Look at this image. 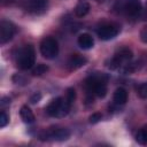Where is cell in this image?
Segmentation results:
<instances>
[{
    "instance_id": "cell-1",
    "label": "cell",
    "mask_w": 147,
    "mask_h": 147,
    "mask_svg": "<svg viewBox=\"0 0 147 147\" xmlns=\"http://www.w3.org/2000/svg\"><path fill=\"white\" fill-rule=\"evenodd\" d=\"M107 77H105L103 75L101 76H90L86 80H85V86L87 88L88 92L95 94L99 98H103L107 94Z\"/></svg>"
},
{
    "instance_id": "cell-2",
    "label": "cell",
    "mask_w": 147,
    "mask_h": 147,
    "mask_svg": "<svg viewBox=\"0 0 147 147\" xmlns=\"http://www.w3.org/2000/svg\"><path fill=\"white\" fill-rule=\"evenodd\" d=\"M36 61V53L34 48L31 45H25L23 48L20 49L17 55V65L22 70L31 69Z\"/></svg>"
},
{
    "instance_id": "cell-3",
    "label": "cell",
    "mask_w": 147,
    "mask_h": 147,
    "mask_svg": "<svg viewBox=\"0 0 147 147\" xmlns=\"http://www.w3.org/2000/svg\"><path fill=\"white\" fill-rule=\"evenodd\" d=\"M71 106H69L63 98L59 96L53 99L46 107V113L52 117H63L69 113Z\"/></svg>"
},
{
    "instance_id": "cell-4",
    "label": "cell",
    "mask_w": 147,
    "mask_h": 147,
    "mask_svg": "<svg viewBox=\"0 0 147 147\" xmlns=\"http://www.w3.org/2000/svg\"><path fill=\"white\" fill-rule=\"evenodd\" d=\"M115 9L127 16H137L141 10L140 0H116Z\"/></svg>"
},
{
    "instance_id": "cell-5",
    "label": "cell",
    "mask_w": 147,
    "mask_h": 147,
    "mask_svg": "<svg viewBox=\"0 0 147 147\" xmlns=\"http://www.w3.org/2000/svg\"><path fill=\"white\" fill-rule=\"evenodd\" d=\"M40 53L47 60L56 57L59 54V44L56 39H54L53 37L44 38L40 42Z\"/></svg>"
},
{
    "instance_id": "cell-6",
    "label": "cell",
    "mask_w": 147,
    "mask_h": 147,
    "mask_svg": "<svg viewBox=\"0 0 147 147\" xmlns=\"http://www.w3.org/2000/svg\"><path fill=\"white\" fill-rule=\"evenodd\" d=\"M70 137V132L65 127H51L40 134L41 140H56L63 141Z\"/></svg>"
},
{
    "instance_id": "cell-7",
    "label": "cell",
    "mask_w": 147,
    "mask_h": 147,
    "mask_svg": "<svg viewBox=\"0 0 147 147\" xmlns=\"http://www.w3.org/2000/svg\"><path fill=\"white\" fill-rule=\"evenodd\" d=\"M132 55H133V54H132V51L129 49V48H126V47H124V48L119 49V51L110 59V61L107 62L106 65H107L109 69H111V70L117 69V68L121 67V64H122L123 62L129 61L130 59H132Z\"/></svg>"
},
{
    "instance_id": "cell-8",
    "label": "cell",
    "mask_w": 147,
    "mask_h": 147,
    "mask_svg": "<svg viewBox=\"0 0 147 147\" xmlns=\"http://www.w3.org/2000/svg\"><path fill=\"white\" fill-rule=\"evenodd\" d=\"M119 32V28L116 25V24H113V23H106V24H102L98 30H96V33L99 36L100 39L102 40H110L113 38H115Z\"/></svg>"
},
{
    "instance_id": "cell-9",
    "label": "cell",
    "mask_w": 147,
    "mask_h": 147,
    "mask_svg": "<svg viewBox=\"0 0 147 147\" xmlns=\"http://www.w3.org/2000/svg\"><path fill=\"white\" fill-rule=\"evenodd\" d=\"M16 32L15 25L9 21H1L0 23V42L6 44L13 39Z\"/></svg>"
},
{
    "instance_id": "cell-10",
    "label": "cell",
    "mask_w": 147,
    "mask_h": 147,
    "mask_svg": "<svg viewBox=\"0 0 147 147\" xmlns=\"http://www.w3.org/2000/svg\"><path fill=\"white\" fill-rule=\"evenodd\" d=\"M87 62V59L85 56H82L79 54H75L72 55L69 61H68V67L70 70H76V69H79L82 68L83 65H85Z\"/></svg>"
},
{
    "instance_id": "cell-11",
    "label": "cell",
    "mask_w": 147,
    "mask_h": 147,
    "mask_svg": "<svg viewBox=\"0 0 147 147\" xmlns=\"http://www.w3.org/2000/svg\"><path fill=\"white\" fill-rule=\"evenodd\" d=\"M47 0H26V9L32 13L41 11L46 8Z\"/></svg>"
},
{
    "instance_id": "cell-12",
    "label": "cell",
    "mask_w": 147,
    "mask_h": 147,
    "mask_svg": "<svg viewBox=\"0 0 147 147\" xmlns=\"http://www.w3.org/2000/svg\"><path fill=\"white\" fill-rule=\"evenodd\" d=\"M77 42H78L79 47L83 48V49H90V48H92L93 45H94V40H93L92 36L88 34V33H82V34L78 37Z\"/></svg>"
},
{
    "instance_id": "cell-13",
    "label": "cell",
    "mask_w": 147,
    "mask_h": 147,
    "mask_svg": "<svg viewBox=\"0 0 147 147\" xmlns=\"http://www.w3.org/2000/svg\"><path fill=\"white\" fill-rule=\"evenodd\" d=\"M113 100L116 105H124L127 101V92L125 88L123 87H118L115 90L114 95H113Z\"/></svg>"
},
{
    "instance_id": "cell-14",
    "label": "cell",
    "mask_w": 147,
    "mask_h": 147,
    "mask_svg": "<svg viewBox=\"0 0 147 147\" xmlns=\"http://www.w3.org/2000/svg\"><path fill=\"white\" fill-rule=\"evenodd\" d=\"M20 116L24 123H33L34 122V114L28 106H22L20 110Z\"/></svg>"
},
{
    "instance_id": "cell-15",
    "label": "cell",
    "mask_w": 147,
    "mask_h": 147,
    "mask_svg": "<svg viewBox=\"0 0 147 147\" xmlns=\"http://www.w3.org/2000/svg\"><path fill=\"white\" fill-rule=\"evenodd\" d=\"M90 8H91L90 3L82 0V1L78 2V5L76 6V8H75V14H76L77 17H84V16H86V15L88 14Z\"/></svg>"
},
{
    "instance_id": "cell-16",
    "label": "cell",
    "mask_w": 147,
    "mask_h": 147,
    "mask_svg": "<svg viewBox=\"0 0 147 147\" xmlns=\"http://www.w3.org/2000/svg\"><path fill=\"white\" fill-rule=\"evenodd\" d=\"M136 140L141 145H147V125H144L136 134Z\"/></svg>"
},
{
    "instance_id": "cell-17",
    "label": "cell",
    "mask_w": 147,
    "mask_h": 147,
    "mask_svg": "<svg viewBox=\"0 0 147 147\" xmlns=\"http://www.w3.org/2000/svg\"><path fill=\"white\" fill-rule=\"evenodd\" d=\"M75 99H76V91H75V88H72V87L67 88L64 101H65L69 106H71V105H72V102L75 101Z\"/></svg>"
},
{
    "instance_id": "cell-18",
    "label": "cell",
    "mask_w": 147,
    "mask_h": 147,
    "mask_svg": "<svg viewBox=\"0 0 147 147\" xmlns=\"http://www.w3.org/2000/svg\"><path fill=\"white\" fill-rule=\"evenodd\" d=\"M48 71V67L46 64H37V67L32 70L33 76H41Z\"/></svg>"
},
{
    "instance_id": "cell-19",
    "label": "cell",
    "mask_w": 147,
    "mask_h": 147,
    "mask_svg": "<svg viewBox=\"0 0 147 147\" xmlns=\"http://www.w3.org/2000/svg\"><path fill=\"white\" fill-rule=\"evenodd\" d=\"M137 93L141 99H147V83H142L137 87Z\"/></svg>"
},
{
    "instance_id": "cell-20",
    "label": "cell",
    "mask_w": 147,
    "mask_h": 147,
    "mask_svg": "<svg viewBox=\"0 0 147 147\" xmlns=\"http://www.w3.org/2000/svg\"><path fill=\"white\" fill-rule=\"evenodd\" d=\"M138 69H139V62L136 61V62H133V63L127 64V65L124 68V74H132V72H134V71L138 70Z\"/></svg>"
},
{
    "instance_id": "cell-21",
    "label": "cell",
    "mask_w": 147,
    "mask_h": 147,
    "mask_svg": "<svg viewBox=\"0 0 147 147\" xmlns=\"http://www.w3.org/2000/svg\"><path fill=\"white\" fill-rule=\"evenodd\" d=\"M101 118H102V115H101L100 113H93V114L88 117V122H90L91 124H95V123L100 122Z\"/></svg>"
},
{
    "instance_id": "cell-22",
    "label": "cell",
    "mask_w": 147,
    "mask_h": 147,
    "mask_svg": "<svg viewBox=\"0 0 147 147\" xmlns=\"http://www.w3.org/2000/svg\"><path fill=\"white\" fill-rule=\"evenodd\" d=\"M8 123H9V116L5 111H1V114H0V127H5Z\"/></svg>"
},
{
    "instance_id": "cell-23",
    "label": "cell",
    "mask_w": 147,
    "mask_h": 147,
    "mask_svg": "<svg viewBox=\"0 0 147 147\" xmlns=\"http://www.w3.org/2000/svg\"><path fill=\"white\" fill-rule=\"evenodd\" d=\"M13 82L14 83H16V84H21V83H23V84H25L26 83V80H25V78H23L22 76H20L18 74H16V75H14L13 76Z\"/></svg>"
},
{
    "instance_id": "cell-24",
    "label": "cell",
    "mask_w": 147,
    "mask_h": 147,
    "mask_svg": "<svg viewBox=\"0 0 147 147\" xmlns=\"http://www.w3.org/2000/svg\"><path fill=\"white\" fill-rule=\"evenodd\" d=\"M40 99H41V94H40V93H34L33 95H31L30 102L34 105V103H38V102L40 101Z\"/></svg>"
},
{
    "instance_id": "cell-25",
    "label": "cell",
    "mask_w": 147,
    "mask_h": 147,
    "mask_svg": "<svg viewBox=\"0 0 147 147\" xmlns=\"http://www.w3.org/2000/svg\"><path fill=\"white\" fill-rule=\"evenodd\" d=\"M140 40L144 44H147V28H144L140 31Z\"/></svg>"
},
{
    "instance_id": "cell-26",
    "label": "cell",
    "mask_w": 147,
    "mask_h": 147,
    "mask_svg": "<svg viewBox=\"0 0 147 147\" xmlns=\"http://www.w3.org/2000/svg\"><path fill=\"white\" fill-rule=\"evenodd\" d=\"M9 102H10V100H9L8 98H3V99H2V101H1V107L3 108L6 105H9Z\"/></svg>"
}]
</instances>
